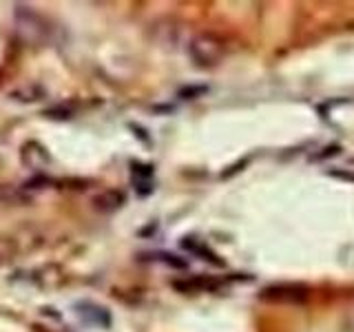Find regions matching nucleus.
Returning a JSON list of instances; mask_svg holds the SVG:
<instances>
[{
    "label": "nucleus",
    "mask_w": 354,
    "mask_h": 332,
    "mask_svg": "<svg viewBox=\"0 0 354 332\" xmlns=\"http://www.w3.org/2000/svg\"><path fill=\"white\" fill-rule=\"evenodd\" d=\"M226 53V44L215 33H197L188 42V55L197 66H215Z\"/></svg>",
    "instance_id": "f257e3e1"
},
{
    "label": "nucleus",
    "mask_w": 354,
    "mask_h": 332,
    "mask_svg": "<svg viewBox=\"0 0 354 332\" xmlns=\"http://www.w3.org/2000/svg\"><path fill=\"white\" fill-rule=\"evenodd\" d=\"M308 295H310L308 286L304 284H272L268 288H263L259 297L263 302H270V304L292 306V304H306Z\"/></svg>",
    "instance_id": "f03ea898"
},
{
    "label": "nucleus",
    "mask_w": 354,
    "mask_h": 332,
    "mask_svg": "<svg viewBox=\"0 0 354 332\" xmlns=\"http://www.w3.org/2000/svg\"><path fill=\"white\" fill-rule=\"evenodd\" d=\"M75 313L82 317V321L91 326H97V328H109L111 326V313L104 308V306H97L93 302H80L75 304Z\"/></svg>",
    "instance_id": "7ed1b4c3"
},
{
    "label": "nucleus",
    "mask_w": 354,
    "mask_h": 332,
    "mask_svg": "<svg viewBox=\"0 0 354 332\" xmlns=\"http://www.w3.org/2000/svg\"><path fill=\"white\" fill-rule=\"evenodd\" d=\"M122 204H124V193L115 191V188H109V191H102L93 197V208L100 213H115L118 208H122Z\"/></svg>",
    "instance_id": "20e7f679"
},
{
    "label": "nucleus",
    "mask_w": 354,
    "mask_h": 332,
    "mask_svg": "<svg viewBox=\"0 0 354 332\" xmlns=\"http://www.w3.org/2000/svg\"><path fill=\"white\" fill-rule=\"evenodd\" d=\"M177 290L182 293H202V290H215L217 282L206 279V277H197V279H186V282H175L173 284Z\"/></svg>",
    "instance_id": "39448f33"
},
{
    "label": "nucleus",
    "mask_w": 354,
    "mask_h": 332,
    "mask_svg": "<svg viewBox=\"0 0 354 332\" xmlns=\"http://www.w3.org/2000/svg\"><path fill=\"white\" fill-rule=\"evenodd\" d=\"M182 246L186 248V250H191V252H195V255H199L202 259H206V261H210V264H215V266H221L224 261L221 259H217V255L213 252V250H208L206 246H202L199 241H193V239H184L182 241Z\"/></svg>",
    "instance_id": "423d86ee"
},
{
    "label": "nucleus",
    "mask_w": 354,
    "mask_h": 332,
    "mask_svg": "<svg viewBox=\"0 0 354 332\" xmlns=\"http://www.w3.org/2000/svg\"><path fill=\"white\" fill-rule=\"evenodd\" d=\"M44 95V91L40 86L31 84V86H22V89H16L14 93H11V98L20 100V102H36V100H40Z\"/></svg>",
    "instance_id": "0eeeda50"
},
{
    "label": "nucleus",
    "mask_w": 354,
    "mask_h": 332,
    "mask_svg": "<svg viewBox=\"0 0 354 332\" xmlns=\"http://www.w3.org/2000/svg\"><path fill=\"white\" fill-rule=\"evenodd\" d=\"M155 259H160L162 264L171 266V268H175V270H184V268H188V261H186V259L177 257V255H171V252H158V255H155Z\"/></svg>",
    "instance_id": "6e6552de"
},
{
    "label": "nucleus",
    "mask_w": 354,
    "mask_h": 332,
    "mask_svg": "<svg viewBox=\"0 0 354 332\" xmlns=\"http://www.w3.org/2000/svg\"><path fill=\"white\" fill-rule=\"evenodd\" d=\"M199 93H206V86H191V89H184V91H180L182 98H186V95H199Z\"/></svg>",
    "instance_id": "1a4fd4ad"
},
{
    "label": "nucleus",
    "mask_w": 354,
    "mask_h": 332,
    "mask_svg": "<svg viewBox=\"0 0 354 332\" xmlns=\"http://www.w3.org/2000/svg\"><path fill=\"white\" fill-rule=\"evenodd\" d=\"M0 77H3V75H0ZM0 82H3V80H0Z\"/></svg>",
    "instance_id": "9d476101"
}]
</instances>
